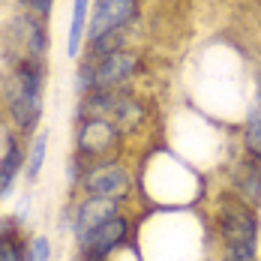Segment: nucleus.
Returning <instances> with one entry per match:
<instances>
[{
    "label": "nucleus",
    "mask_w": 261,
    "mask_h": 261,
    "mask_svg": "<svg viewBox=\"0 0 261 261\" xmlns=\"http://www.w3.org/2000/svg\"><path fill=\"white\" fill-rule=\"evenodd\" d=\"M48 90V63L12 57L0 72V114L3 126L30 141L42 129Z\"/></svg>",
    "instance_id": "nucleus-1"
},
{
    "label": "nucleus",
    "mask_w": 261,
    "mask_h": 261,
    "mask_svg": "<svg viewBox=\"0 0 261 261\" xmlns=\"http://www.w3.org/2000/svg\"><path fill=\"white\" fill-rule=\"evenodd\" d=\"M72 111H75L72 120H79V117L111 120L114 126H120V132L126 138L138 135L153 117L150 102L141 93H135L132 87H126V90H93L87 96H79Z\"/></svg>",
    "instance_id": "nucleus-2"
},
{
    "label": "nucleus",
    "mask_w": 261,
    "mask_h": 261,
    "mask_svg": "<svg viewBox=\"0 0 261 261\" xmlns=\"http://www.w3.org/2000/svg\"><path fill=\"white\" fill-rule=\"evenodd\" d=\"M144 69L147 60L138 48H123L99 60H79L72 72V93L79 99L93 90H126L135 84L138 75H144Z\"/></svg>",
    "instance_id": "nucleus-3"
},
{
    "label": "nucleus",
    "mask_w": 261,
    "mask_h": 261,
    "mask_svg": "<svg viewBox=\"0 0 261 261\" xmlns=\"http://www.w3.org/2000/svg\"><path fill=\"white\" fill-rule=\"evenodd\" d=\"M210 234L213 243H234V246H255L261 240V219L258 210L243 204L228 189H219L213 195V210H210Z\"/></svg>",
    "instance_id": "nucleus-4"
},
{
    "label": "nucleus",
    "mask_w": 261,
    "mask_h": 261,
    "mask_svg": "<svg viewBox=\"0 0 261 261\" xmlns=\"http://www.w3.org/2000/svg\"><path fill=\"white\" fill-rule=\"evenodd\" d=\"M0 42H3V60L12 57H24V60H42L48 63L51 54V30L48 21L21 12V9H9L0 21Z\"/></svg>",
    "instance_id": "nucleus-5"
},
{
    "label": "nucleus",
    "mask_w": 261,
    "mask_h": 261,
    "mask_svg": "<svg viewBox=\"0 0 261 261\" xmlns=\"http://www.w3.org/2000/svg\"><path fill=\"white\" fill-rule=\"evenodd\" d=\"M123 144H126V135L120 132V126H114L111 120H99V117H79L75 120L72 153L84 165L123 156Z\"/></svg>",
    "instance_id": "nucleus-6"
},
{
    "label": "nucleus",
    "mask_w": 261,
    "mask_h": 261,
    "mask_svg": "<svg viewBox=\"0 0 261 261\" xmlns=\"http://www.w3.org/2000/svg\"><path fill=\"white\" fill-rule=\"evenodd\" d=\"M79 195H99V198H111V201L129 207V201L138 195V183H135L129 162L123 156H117L87 165V171L81 177Z\"/></svg>",
    "instance_id": "nucleus-7"
},
{
    "label": "nucleus",
    "mask_w": 261,
    "mask_h": 261,
    "mask_svg": "<svg viewBox=\"0 0 261 261\" xmlns=\"http://www.w3.org/2000/svg\"><path fill=\"white\" fill-rule=\"evenodd\" d=\"M135 240V222H132L129 210L111 216L108 222L96 225L93 231L81 234L72 240V252H79L90 261H111L117 252H123Z\"/></svg>",
    "instance_id": "nucleus-8"
},
{
    "label": "nucleus",
    "mask_w": 261,
    "mask_h": 261,
    "mask_svg": "<svg viewBox=\"0 0 261 261\" xmlns=\"http://www.w3.org/2000/svg\"><path fill=\"white\" fill-rule=\"evenodd\" d=\"M141 21V0H93L84 42L111 30H132Z\"/></svg>",
    "instance_id": "nucleus-9"
},
{
    "label": "nucleus",
    "mask_w": 261,
    "mask_h": 261,
    "mask_svg": "<svg viewBox=\"0 0 261 261\" xmlns=\"http://www.w3.org/2000/svg\"><path fill=\"white\" fill-rule=\"evenodd\" d=\"M24 165H27V141L15 132L3 129V141H0V204L15 195L18 180L24 177Z\"/></svg>",
    "instance_id": "nucleus-10"
},
{
    "label": "nucleus",
    "mask_w": 261,
    "mask_h": 261,
    "mask_svg": "<svg viewBox=\"0 0 261 261\" xmlns=\"http://www.w3.org/2000/svg\"><path fill=\"white\" fill-rule=\"evenodd\" d=\"M69 204H72V234H69L72 240L126 210L123 204H117L111 198H99V195H75V198H69Z\"/></svg>",
    "instance_id": "nucleus-11"
},
{
    "label": "nucleus",
    "mask_w": 261,
    "mask_h": 261,
    "mask_svg": "<svg viewBox=\"0 0 261 261\" xmlns=\"http://www.w3.org/2000/svg\"><path fill=\"white\" fill-rule=\"evenodd\" d=\"M225 189L231 195H237L243 204H249L252 210H261V162L246 156V153H240L228 165V183H225Z\"/></svg>",
    "instance_id": "nucleus-12"
},
{
    "label": "nucleus",
    "mask_w": 261,
    "mask_h": 261,
    "mask_svg": "<svg viewBox=\"0 0 261 261\" xmlns=\"http://www.w3.org/2000/svg\"><path fill=\"white\" fill-rule=\"evenodd\" d=\"M93 0H72L69 9V27H66V57L79 60L84 51V36H87V18H90Z\"/></svg>",
    "instance_id": "nucleus-13"
},
{
    "label": "nucleus",
    "mask_w": 261,
    "mask_h": 261,
    "mask_svg": "<svg viewBox=\"0 0 261 261\" xmlns=\"http://www.w3.org/2000/svg\"><path fill=\"white\" fill-rule=\"evenodd\" d=\"M48 147H51V129H39L30 141H27V165H24V183L33 186V183L42 177L45 171V159H48Z\"/></svg>",
    "instance_id": "nucleus-14"
},
{
    "label": "nucleus",
    "mask_w": 261,
    "mask_h": 261,
    "mask_svg": "<svg viewBox=\"0 0 261 261\" xmlns=\"http://www.w3.org/2000/svg\"><path fill=\"white\" fill-rule=\"evenodd\" d=\"M240 153L261 162V105L249 102L240 117Z\"/></svg>",
    "instance_id": "nucleus-15"
},
{
    "label": "nucleus",
    "mask_w": 261,
    "mask_h": 261,
    "mask_svg": "<svg viewBox=\"0 0 261 261\" xmlns=\"http://www.w3.org/2000/svg\"><path fill=\"white\" fill-rule=\"evenodd\" d=\"M27 261H54V243L48 234L27 237Z\"/></svg>",
    "instance_id": "nucleus-16"
},
{
    "label": "nucleus",
    "mask_w": 261,
    "mask_h": 261,
    "mask_svg": "<svg viewBox=\"0 0 261 261\" xmlns=\"http://www.w3.org/2000/svg\"><path fill=\"white\" fill-rule=\"evenodd\" d=\"M213 261H258V249H255V246L222 243V246H216V258Z\"/></svg>",
    "instance_id": "nucleus-17"
},
{
    "label": "nucleus",
    "mask_w": 261,
    "mask_h": 261,
    "mask_svg": "<svg viewBox=\"0 0 261 261\" xmlns=\"http://www.w3.org/2000/svg\"><path fill=\"white\" fill-rule=\"evenodd\" d=\"M54 6H57V0H15V9L30 12V15H36L42 21H51Z\"/></svg>",
    "instance_id": "nucleus-18"
},
{
    "label": "nucleus",
    "mask_w": 261,
    "mask_h": 261,
    "mask_svg": "<svg viewBox=\"0 0 261 261\" xmlns=\"http://www.w3.org/2000/svg\"><path fill=\"white\" fill-rule=\"evenodd\" d=\"M24 228H27V225L15 216V213H0V243L24 237Z\"/></svg>",
    "instance_id": "nucleus-19"
},
{
    "label": "nucleus",
    "mask_w": 261,
    "mask_h": 261,
    "mask_svg": "<svg viewBox=\"0 0 261 261\" xmlns=\"http://www.w3.org/2000/svg\"><path fill=\"white\" fill-rule=\"evenodd\" d=\"M0 261H27V237L0 243Z\"/></svg>",
    "instance_id": "nucleus-20"
},
{
    "label": "nucleus",
    "mask_w": 261,
    "mask_h": 261,
    "mask_svg": "<svg viewBox=\"0 0 261 261\" xmlns=\"http://www.w3.org/2000/svg\"><path fill=\"white\" fill-rule=\"evenodd\" d=\"M30 210H33V192H30V189H21V195H18V201H15V210H12V213H15V216L27 225Z\"/></svg>",
    "instance_id": "nucleus-21"
},
{
    "label": "nucleus",
    "mask_w": 261,
    "mask_h": 261,
    "mask_svg": "<svg viewBox=\"0 0 261 261\" xmlns=\"http://www.w3.org/2000/svg\"><path fill=\"white\" fill-rule=\"evenodd\" d=\"M252 102L261 105V63L255 66V75H252Z\"/></svg>",
    "instance_id": "nucleus-22"
},
{
    "label": "nucleus",
    "mask_w": 261,
    "mask_h": 261,
    "mask_svg": "<svg viewBox=\"0 0 261 261\" xmlns=\"http://www.w3.org/2000/svg\"><path fill=\"white\" fill-rule=\"evenodd\" d=\"M9 9H15V0H0V12H3V15H6V12H9Z\"/></svg>",
    "instance_id": "nucleus-23"
},
{
    "label": "nucleus",
    "mask_w": 261,
    "mask_h": 261,
    "mask_svg": "<svg viewBox=\"0 0 261 261\" xmlns=\"http://www.w3.org/2000/svg\"><path fill=\"white\" fill-rule=\"evenodd\" d=\"M66 261H90V258H84V255H79V252H72V255H69Z\"/></svg>",
    "instance_id": "nucleus-24"
},
{
    "label": "nucleus",
    "mask_w": 261,
    "mask_h": 261,
    "mask_svg": "<svg viewBox=\"0 0 261 261\" xmlns=\"http://www.w3.org/2000/svg\"><path fill=\"white\" fill-rule=\"evenodd\" d=\"M0 123H3V114H0Z\"/></svg>",
    "instance_id": "nucleus-25"
}]
</instances>
